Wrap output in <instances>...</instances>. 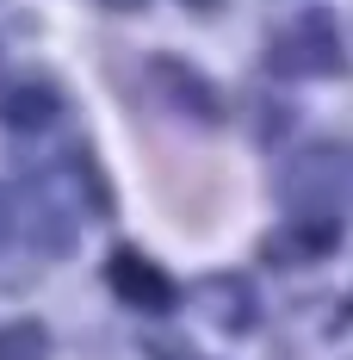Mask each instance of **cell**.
Wrapping results in <instances>:
<instances>
[{
    "instance_id": "7a4b0ae2",
    "label": "cell",
    "mask_w": 353,
    "mask_h": 360,
    "mask_svg": "<svg viewBox=\"0 0 353 360\" xmlns=\"http://www.w3.org/2000/svg\"><path fill=\"white\" fill-rule=\"evenodd\" d=\"M112 286H118V298H131V304H142V311H168V304H174L168 274L149 267L142 255H112Z\"/></svg>"
},
{
    "instance_id": "3957f363",
    "label": "cell",
    "mask_w": 353,
    "mask_h": 360,
    "mask_svg": "<svg viewBox=\"0 0 353 360\" xmlns=\"http://www.w3.org/2000/svg\"><path fill=\"white\" fill-rule=\"evenodd\" d=\"M0 360H50L44 323H0Z\"/></svg>"
},
{
    "instance_id": "6da1fadb",
    "label": "cell",
    "mask_w": 353,
    "mask_h": 360,
    "mask_svg": "<svg viewBox=\"0 0 353 360\" xmlns=\"http://www.w3.org/2000/svg\"><path fill=\"white\" fill-rule=\"evenodd\" d=\"M267 63L285 75H317V69H341V44H335V25L328 19H298V25H285L273 37V50H267Z\"/></svg>"
},
{
    "instance_id": "8992f818",
    "label": "cell",
    "mask_w": 353,
    "mask_h": 360,
    "mask_svg": "<svg viewBox=\"0 0 353 360\" xmlns=\"http://www.w3.org/2000/svg\"><path fill=\"white\" fill-rule=\"evenodd\" d=\"M192 6H217V0H192Z\"/></svg>"
},
{
    "instance_id": "5b68a950",
    "label": "cell",
    "mask_w": 353,
    "mask_h": 360,
    "mask_svg": "<svg viewBox=\"0 0 353 360\" xmlns=\"http://www.w3.org/2000/svg\"><path fill=\"white\" fill-rule=\"evenodd\" d=\"M155 75H168V94H180V100H186V106H192V112H205V118H211V112H217L211 87H205L199 75L186 69V63H168V56H161V63H155Z\"/></svg>"
},
{
    "instance_id": "277c9868",
    "label": "cell",
    "mask_w": 353,
    "mask_h": 360,
    "mask_svg": "<svg viewBox=\"0 0 353 360\" xmlns=\"http://www.w3.org/2000/svg\"><path fill=\"white\" fill-rule=\"evenodd\" d=\"M0 112H6L19 131H32V124H44V118L56 112V94H50V87H19V94L0 100Z\"/></svg>"
}]
</instances>
